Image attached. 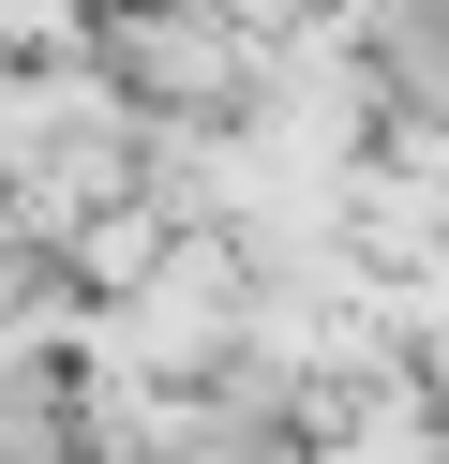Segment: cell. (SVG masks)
<instances>
[{"label":"cell","mask_w":449,"mask_h":464,"mask_svg":"<svg viewBox=\"0 0 449 464\" xmlns=\"http://www.w3.org/2000/svg\"><path fill=\"white\" fill-rule=\"evenodd\" d=\"M299 285H315V300H359V255H315V270H299ZM239 330H255V344H269V360H299V344H315V330H299V314H285V300H239ZM345 360H359V374H375V360H389V344H375V330H345Z\"/></svg>","instance_id":"obj_1"}]
</instances>
